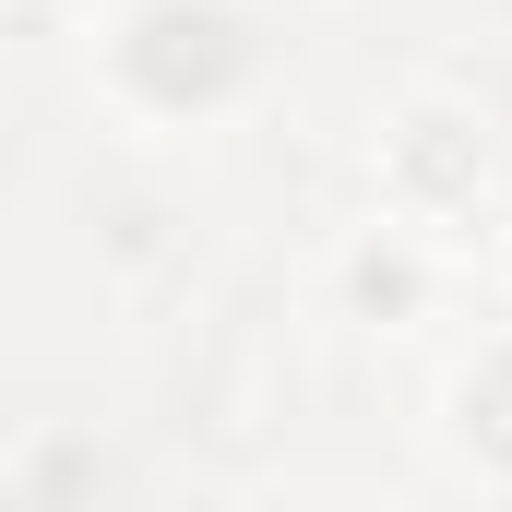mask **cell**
Returning a JSON list of instances; mask_svg holds the SVG:
<instances>
[{
  "mask_svg": "<svg viewBox=\"0 0 512 512\" xmlns=\"http://www.w3.org/2000/svg\"><path fill=\"white\" fill-rule=\"evenodd\" d=\"M227 72H239L227 12H155V24H143V84H155V96H203V84H227Z\"/></svg>",
  "mask_w": 512,
  "mask_h": 512,
  "instance_id": "1",
  "label": "cell"
},
{
  "mask_svg": "<svg viewBox=\"0 0 512 512\" xmlns=\"http://www.w3.org/2000/svg\"><path fill=\"white\" fill-rule=\"evenodd\" d=\"M465 429H477V453L512 465V358H489V370L465 382Z\"/></svg>",
  "mask_w": 512,
  "mask_h": 512,
  "instance_id": "2",
  "label": "cell"
},
{
  "mask_svg": "<svg viewBox=\"0 0 512 512\" xmlns=\"http://www.w3.org/2000/svg\"><path fill=\"white\" fill-rule=\"evenodd\" d=\"M417 179H429V191H465V179H489V167H465V143H417Z\"/></svg>",
  "mask_w": 512,
  "mask_h": 512,
  "instance_id": "3",
  "label": "cell"
}]
</instances>
